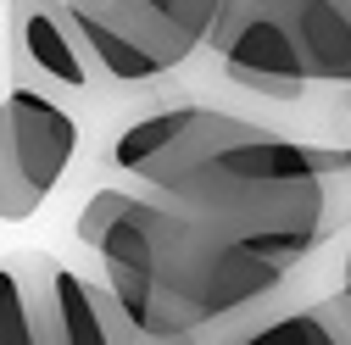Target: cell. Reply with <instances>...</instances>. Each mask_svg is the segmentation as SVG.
Masks as SVG:
<instances>
[{"label":"cell","instance_id":"cell-1","mask_svg":"<svg viewBox=\"0 0 351 345\" xmlns=\"http://www.w3.org/2000/svg\"><path fill=\"white\" fill-rule=\"evenodd\" d=\"M95 256L101 284L117 295L123 318L151 340H195L262 307L290 279V268L262 262L140 190Z\"/></svg>","mask_w":351,"mask_h":345},{"label":"cell","instance_id":"cell-2","mask_svg":"<svg viewBox=\"0 0 351 345\" xmlns=\"http://www.w3.org/2000/svg\"><path fill=\"white\" fill-rule=\"evenodd\" d=\"M184 218L206 223L229 245L262 256L274 268H295L324 245V179L313 145L262 128L256 140L229 145L190 167L179 184L151 195Z\"/></svg>","mask_w":351,"mask_h":345},{"label":"cell","instance_id":"cell-3","mask_svg":"<svg viewBox=\"0 0 351 345\" xmlns=\"http://www.w3.org/2000/svg\"><path fill=\"white\" fill-rule=\"evenodd\" d=\"M106 84H151L212 45L223 0H67Z\"/></svg>","mask_w":351,"mask_h":345},{"label":"cell","instance_id":"cell-4","mask_svg":"<svg viewBox=\"0 0 351 345\" xmlns=\"http://www.w3.org/2000/svg\"><path fill=\"white\" fill-rule=\"evenodd\" d=\"M256 134H262V123L217 112V106H167V112H151V117L123 128L112 145V167L123 179H134L140 195H162L167 184H179L206 156L245 145Z\"/></svg>","mask_w":351,"mask_h":345},{"label":"cell","instance_id":"cell-5","mask_svg":"<svg viewBox=\"0 0 351 345\" xmlns=\"http://www.w3.org/2000/svg\"><path fill=\"white\" fill-rule=\"evenodd\" d=\"M12 90H39V95H90L101 84V67L84 45V34L67 12V0H12Z\"/></svg>","mask_w":351,"mask_h":345},{"label":"cell","instance_id":"cell-6","mask_svg":"<svg viewBox=\"0 0 351 345\" xmlns=\"http://www.w3.org/2000/svg\"><path fill=\"white\" fill-rule=\"evenodd\" d=\"M12 268L23 273L39 345H123L128 318L106 284L78 279L73 268H62L45 251H17Z\"/></svg>","mask_w":351,"mask_h":345},{"label":"cell","instance_id":"cell-7","mask_svg":"<svg viewBox=\"0 0 351 345\" xmlns=\"http://www.w3.org/2000/svg\"><path fill=\"white\" fill-rule=\"evenodd\" d=\"M301 56L306 84L351 90V0H256Z\"/></svg>","mask_w":351,"mask_h":345},{"label":"cell","instance_id":"cell-8","mask_svg":"<svg viewBox=\"0 0 351 345\" xmlns=\"http://www.w3.org/2000/svg\"><path fill=\"white\" fill-rule=\"evenodd\" d=\"M229 345H351V307L340 295H329L318 307H301V312H285L274 323H256Z\"/></svg>","mask_w":351,"mask_h":345},{"label":"cell","instance_id":"cell-9","mask_svg":"<svg viewBox=\"0 0 351 345\" xmlns=\"http://www.w3.org/2000/svg\"><path fill=\"white\" fill-rule=\"evenodd\" d=\"M324 179V240L351 229V145H313Z\"/></svg>","mask_w":351,"mask_h":345},{"label":"cell","instance_id":"cell-10","mask_svg":"<svg viewBox=\"0 0 351 345\" xmlns=\"http://www.w3.org/2000/svg\"><path fill=\"white\" fill-rule=\"evenodd\" d=\"M39 206H45V195L28 184V172H23L17 151H12V134L0 123V223H28Z\"/></svg>","mask_w":351,"mask_h":345},{"label":"cell","instance_id":"cell-11","mask_svg":"<svg viewBox=\"0 0 351 345\" xmlns=\"http://www.w3.org/2000/svg\"><path fill=\"white\" fill-rule=\"evenodd\" d=\"M0 345H39L28 290H23V273L12 262H0Z\"/></svg>","mask_w":351,"mask_h":345},{"label":"cell","instance_id":"cell-12","mask_svg":"<svg viewBox=\"0 0 351 345\" xmlns=\"http://www.w3.org/2000/svg\"><path fill=\"white\" fill-rule=\"evenodd\" d=\"M128 201H134V190H95L90 201H84V212H78V223H73L78 245H90V251H101V245H106V234L117 229V218L128 212Z\"/></svg>","mask_w":351,"mask_h":345},{"label":"cell","instance_id":"cell-13","mask_svg":"<svg viewBox=\"0 0 351 345\" xmlns=\"http://www.w3.org/2000/svg\"><path fill=\"white\" fill-rule=\"evenodd\" d=\"M123 345H201V334H195V340H151V334H140L134 323H128V329H123Z\"/></svg>","mask_w":351,"mask_h":345},{"label":"cell","instance_id":"cell-14","mask_svg":"<svg viewBox=\"0 0 351 345\" xmlns=\"http://www.w3.org/2000/svg\"><path fill=\"white\" fill-rule=\"evenodd\" d=\"M340 284H351V240H346V268H340Z\"/></svg>","mask_w":351,"mask_h":345},{"label":"cell","instance_id":"cell-15","mask_svg":"<svg viewBox=\"0 0 351 345\" xmlns=\"http://www.w3.org/2000/svg\"><path fill=\"white\" fill-rule=\"evenodd\" d=\"M335 295H340V301H346V307H351V284H340V290H335Z\"/></svg>","mask_w":351,"mask_h":345},{"label":"cell","instance_id":"cell-16","mask_svg":"<svg viewBox=\"0 0 351 345\" xmlns=\"http://www.w3.org/2000/svg\"><path fill=\"white\" fill-rule=\"evenodd\" d=\"M346 112H351V90H346Z\"/></svg>","mask_w":351,"mask_h":345}]
</instances>
